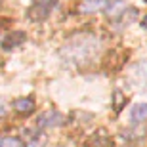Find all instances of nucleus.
I'll return each instance as SVG.
<instances>
[{
  "instance_id": "obj_3",
  "label": "nucleus",
  "mask_w": 147,
  "mask_h": 147,
  "mask_svg": "<svg viewBox=\"0 0 147 147\" xmlns=\"http://www.w3.org/2000/svg\"><path fill=\"white\" fill-rule=\"evenodd\" d=\"M13 109L19 115H31L34 111V99L33 98H21L13 101Z\"/></svg>"
},
{
  "instance_id": "obj_2",
  "label": "nucleus",
  "mask_w": 147,
  "mask_h": 147,
  "mask_svg": "<svg viewBox=\"0 0 147 147\" xmlns=\"http://www.w3.org/2000/svg\"><path fill=\"white\" fill-rule=\"evenodd\" d=\"M109 6V0H82L78 10L82 13H90V11H98V10H103Z\"/></svg>"
},
{
  "instance_id": "obj_7",
  "label": "nucleus",
  "mask_w": 147,
  "mask_h": 147,
  "mask_svg": "<svg viewBox=\"0 0 147 147\" xmlns=\"http://www.w3.org/2000/svg\"><path fill=\"white\" fill-rule=\"evenodd\" d=\"M0 147H23L17 138H0Z\"/></svg>"
},
{
  "instance_id": "obj_6",
  "label": "nucleus",
  "mask_w": 147,
  "mask_h": 147,
  "mask_svg": "<svg viewBox=\"0 0 147 147\" xmlns=\"http://www.w3.org/2000/svg\"><path fill=\"white\" fill-rule=\"evenodd\" d=\"M23 38H25V34H23V33H13L8 40H4V46H6V48H13V46H17V44L21 42Z\"/></svg>"
},
{
  "instance_id": "obj_4",
  "label": "nucleus",
  "mask_w": 147,
  "mask_h": 147,
  "mask_svg": "<svg viewBox=\"0 0 147 147\" xmlns=\"http://www.w3.org/2000/svg\"><path fill=\"white\" fill-rule=\"evenodd\" d=\"M145 119H147V103H140V105H136V107H132V111H130V120L134 122V124L143 122Z\"/></svg>"
},
{
  "instance_id": "obj_1",
  "label": "nucleus",
  "mask_w": 147,
  "mask_h": 147,
  "mask_svg": "<svg viewBox=\"0 0 147 147\" xmlns=\"http://www.w3.org/2000/svg\"><path fill=\"white\" fill-rule=\"evenodd\" d=\"M55 0H34L33 6L29 8V16L34 21H42L50 16V11L54 10Z\"/></svg>"
},
{
  "instance_id": "obj_5",
  "label": "nucleus",
  "mask_w": 147,
  "mask_h": 147,
  "mask_svg": "<svg viewBox=\"0 0 147 147\" xmlns=\"http://www.w3.org/2000/svg\"><path fill=\"white\" fill-rule=\"evenodd\" d=\"M84 147H113V140L109 136H96L88 138V142Z\"/></svg>"
},
{
  "instance_id": "obj_8",
  "label": "nucleus",
  "mask_w": 147,
  "mask_h": 147,
  "mask_svg": "<svg viewBox=\"0 0 147 147\" xmlns=\"http://www.w3.org/2000/svg\"><path fill=\"white\" fill-rule=\"evenodd\" d=\"M122 105H126V98L120 92H115V111L119 113V111L122 109Z\"/></svg>"
},
{
  "instance_id": "obj_9",
  "label": "nucleus",
  "mask_w": 147,
  "mask_h": 147,
  "mask_svg": "<svg viewBox=\"0 0 147 147\" xmlns=\"http://www.w3.org/2000/svg\"><path fill=\"white\" fill-rule=\"evenodd\" d=\"M142 25H143V27L147 29V16H145V17H143V19H142Z\"/></svg>"
}]
</instances>
